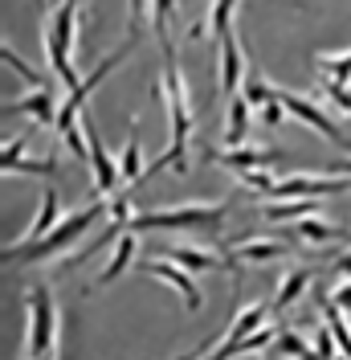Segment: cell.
Returning a JSON list of instances; mask_svg holds the SVG:
<instances>
[{"mask_svg": "<svg viewBox=\"0 0 351 360\" xmlns=\"http://www.w3.org/2000/svg\"><path fill=\"white\" fill-rule=\"evenodd\" d=\"M53 176L58 172V160H17V164H4V176Z\"/></svg>", "mask_w": 351, "mask_h": 360, "instance_id": "29", "label": "cell"}, {"mask_svg": "<svg viewBox=\"0 0 351 360\" xmlns=\"http://www.w3.org/2000/svg\"><path fill=\"white\" fill-rule=\"evenodd\" d=\"M343 238H351V233H343Z\"/></svg>", "mask_w": 351, "mask_h": 360, "instance_id": "41", "label": "cell"}, {"mask_svg": "<svg viewBox=\"0 0 351 360\" xmlns=\"http://www.w3.org/2000/svg\"><path fill=\"white\" fill-rule=\"evenodd\" d=\"M314 70L323 74V82L347 86L351 82V49H343V53H319V58H314Z\"/></svg>", "mask_w": 351, "mask_h": 360, "instance_id": "19", "label": "cell"}, {"mask_svg": "<svg viewBox=\"0 0 351 360\" xmlns=\"http://www.w3.org/2000/svg\"><path fill=\"white\" fill-rule=\"evenodd\" d=\"M25 148H29V135L8 139V143H4V156H0V164H17V160H25Z\"/></svg>", "mask_w": 351, "mask_h": 360, "instance_id": "35", "label": "cell"}, {"mask_svg": "<svg viewBox=\"0 0 351 360\" xmlns=\"http://www.w3.org/2000/svg\"><path fill=\"white\" fill-rule=\"evenodd\" d=\"M155 98H164V107H168L172 148L155 160L143 176H152V172H159V168H172L176 176H184V172H188V143H192V103H188V82H184V74H180L176 49H168V53H164V70H159Z\"/></svg>", "mask_w": 351, "mask_h": 360, "instance_id": "1", "label": "cell"}, {"mask_svg": "<svg viewBox=\"0 0 351 360\" xmlns=\"http://www.w3.org/2000/svg\"><path fill=\"white\" fill-rule=\"evenodd\" d=\"M335 270H339L343 278H351V254H339V262H335Z\"/></svg>", "mask_w": 351, "mask_h": 360, "instance_id": "39", "label": "cell"}, {"mask_svg": "<svg viewBox=\"0 0 351 360\" xmlns=\"http://www.w3.org/2000/svg\"><path fill=\"white\" fill-rule=\"evenodd\" d=\"M78 4H82V0H62L58 13H53V21H45L49 33L58 37V45L66 49L69 58H74V49H78Z\"/></svg>", "mask_w": 351, "mask_h": 360, "instance_id": "13", "label": "cell"}, {"mask_svg": "<svg viewBox=\"0 0 351 360\" xmlns=\"http://www.w3.org/2000/svg\"><path fill=\"white\" fill-rule=\"evenodd\" d=\"M220 168H233V172H249V168H265L278 160V148H225V152H208Z\"/></svg>", "mask_w": 351, "mask_h": 360, "instance_id": "12", "label": "cell"}, {"mask_svg": "<svg viewBox=\"0 0 351 360\" xmlns=\"http://www.w3.org/2000/svg\"><path fill=\"white\" fill-rule=\"evenodd\" d=\"M282 254V242H241V246H233V262H274Z\"/></svg>", "mask_w": 351, "mask_h": 360, "instance_id": "22", "label": "cell"}, {"mask_svg": "<svg viewBox=\"0 0 351 360\" xmlns=\"http://www.w3.org/2000/svg\"><path fill=\"white\" fill-rule=\"evenodd\" d=\"M147 8H152V0H131V37H139V29H143V17H147Z\"/></svg>", "mask_w": 351, "mask_h": 360, "instance_id": "37", "label": "cell"}, {"mask_svg": "<svg viewBox=\"0 0 351 360\" xmlns=\"http://www.w3.org/2000/svg\"><path fill=\"white\" fill-rule=\"evenodd\" d=\"M249 119H253L249 98H245V94H233V98H229V123H225V143H229V148H245Z\"/></svg>", "mask_w": 351, "mask_h": 360, "instance_id": "15", "label": "cell"}, {"mask_svg": "<svg viewBox=\"0 0 351 360\" xmlns=\"http://www.w3.org/2000/svg\"><path fill=\"white\" fill-rule=\"evenodd\" d=\"M319 311H323V323L331 328V336H335V344H339V352L351 360V323H347V315L331 303V295L319 299Z\"/></svg>", "mask_w": 351, "mask_h": 360, "instance_id": "17", "label": "cell"}, {"mask_svg": "<svg viewBox=\"0 0 351 360\" xmlns=\"http://www.w3.org/2000/svg\"><path fill=\"white\" fill-rule=\"evenodd\" d=\"M0 58H4V66L13 70V74H21V78H25V82H29L33 90H49V78H41V74H37V70L29 66V62H21V58H17V53L8 49V45L0 49Z\"/></svg>", "mask_w": 351, "mask_h": 360, "instance_id": "28", "label": "cell"}, {"mask_svg": "<svg viewBox=\"0 0 351 360\" xmlns=\"http://www.w3.org/2000/svg\"><path fill=\"white\" fill-rule=\"evenodd\" d=\"M335 193H351V176H286L274 184L270 197H335Z\"/></svg>", "mask_w": 351, "mask_h": 360, "instance_id": "7", "label": "cell"}, {"mask_svg": "<svg viewBox=\"0 0 351 360\" xmlns=\"http://www.w3.org/2000/svg\"><path fill=\"white\" fill-rule=\"evenodd\" d=\"M335 348H339V344H335V336H331V328L323 323V328L314 332V352H319L323 360H339V352H335Z\"/></svg>", "mask_w": 351, "mask_h": 360, "instance_id": "32", "label": "cell"}, {"mask_svg": "<svg viewBox=\"0 0 351 360\" xmlns=\"http://www.w3.org/2000/svg\"><path fill=\"white\" fill-rule=\"evenodd\" d=\"M131 262H135V233L127 229V233H123V238L114 242V254H110V262L102 266V274H98V287H107V283H114V278H119L123 270L131 266Z\"/></svg>", "mask_w": 351, "mask_h": 360, "instance_id": "18", "label": "cell"}, {"mask_svg": "<svg viewBox=\"0 0 351 360\" xmlns=\"http://www.w3.org/2000/svg\"><path fill=\"white\" fill-rule=\"evenodd\" d=\"M262 213L270 221H303V217H319V201L314 197H303V201H265Z\"/></svg>", "mask_w": 351, "mask_h": 360, "instance_id": "16", "label": "cell"}, {"mask_svg": "<svg viewBox=\"0 0 351 360\" xmlns=\"http://www.w3.org/2000/svg\"><path fill=\"white\" fill-rule=\"evenodd\" d=\"M233 8H237V0H213V8H208V17L192 25V29H188V37H200L204 29H213V33H225V29L233 25Z\"/></svg>", "mask_w": 351, "mask_h": 360, "instance_id": "21", "label": "cell"}, {"mask_svg": "<svg viewBox=\"0 0 351 360\" xmlns=\"http://www.w3.org/2000/svg\"><path fill=\"white\" fill-rule=\"evenodd\" d=\"M229 205H180V209H152L135 213L131 229H217Z\"/></svg>", "mask_w": 351, "mask_h": 360, "instance_id": "4", "label": "cell"}, {"mask_svg": "<svg viewBox=\"0 0 351 360\" xmlns=\"http://www.w3.org/2000/svg\"><path fill=\"white\" fill-rule=\"evenodd\" d=\"M119 172L123 180H143V160H139V123H131V131H127V148H123V156H119Z\"/></svg>", "mask_w": 351, "mask_h": 360, "instance_id": "24", "label": "cell"}, {"mask_svg": "<svg viewBox=\"0 0 351 360\" xmlns=\"http://www.w3.org/2000/svg\"><path fill=\"white\" fill-rule=\"evenodd\" d=\"M58 98H53V90H33V94H25L17 103H4V115H33L41 127H53L58 123Z\"/></svg>", "mask_w": 351, "mask_h": 360, "instance_id": "11", "label": "cell"}, {"mask_svg": "<svg viewBox=\"0 0 351 360\" xmlns=\"http://www.w3.org/2000/svg\"><path fill=\"white\" fill-rule=\"evenodd\" d=\"M278 98L286 103V111L294 115V119H303V123H310L314 131H323L331 139V143H339V127L331 123V115L327 111H319L310 98H303V94H290V90H278Z\"/></svg>", "mask_w": 351, "mask_h": 360, "instance_id": "10", "label": "cell"}, {"mask_svg": "<svg viewBox=\"0 0 351 360\" xmlns=\"http://www.w3.org/2000/svg\"><path fill=\"white\" fill-rule=\"evenodd\" d=\"M310 287V270H290V274H286L282 278V287H278V299H274V311H286V307H294V299H298V295L307 291Z\"/></svg>", "mask_w": 351, "mask_h": 360, "instance_id": "23", "label": "cell"}, {"mask_svg": "<svg viewBox=\"0 0 351 360\" xmlns=\"http://www.w3.org/2000/svg\"><path fill=\"white\" fill-rule=\"evenodd\" d=\"M98 217H107V201H90L86 209H78V213H69V217H62V225L58 229H49L37 246H29L17 254V262H45V258H58L66 246H74L82 233H86L90 225L98 221Z\"/></svg>", "mask_w": 351, "mask_h": 360, "instance_id": "2", "label": "cell"}, {"mask_svg": "<svg viewBox=\"0 0 351 360\" xmlns=\"http://www.w3.org/2000/svg\"><path fill=\"white\" fill-rule=\"evenodd\" d=\"M82 131H86V143H90V168H94V197H110L119 184H123V172H119V164L110 160L107 143H102V135L94 127V119L82 115Z\"/></svg>", "mask_w": 351, "mask_h": 360, "instance_id": "5", "label": "cell"}, {"mask_svg": "<svg viewBox=\"0 0 351 360\" xmlns=\"http://www.w3.org/2000/svg\"><path fill=\"white\" fill-rule=\"evenodd\" d=\"M241 94L249 98V107H253V111H262L265 103L274 98V86H270V82L262 78V70H258V66H249V74H245V90H241Z\"/></svg>", "mask_w": 351, "mask_h": 360, "instance_id": "26", "label": "cell"}, {"mask_svg": "<svg viewBox=\"0 0 351 360\" xmlns=\"http://www.w3.org/2000/svg\"><path fill=\"white\" fill-rule=\"evenodd\" d=\"M49 4H62V0H49Z\"/></svg>", "mask_w": 351, "mask_h": 360, "instance_id": "40", "label": "cell"}, {"mask_svg": "<svg viewBox=\"0 0 351 360\" xmlns=\"http://www.w3.org/2000/svg\"><path fill=\"white\" fill-rule=\"evenodd\" d=\"M180 8V0H152V29L159 45H164V53L172 49V37H168V21H172V13Z\"/></svg>", "mask_w": 351, "mask_h": 360, "instance_id": "27", "label": "cell"}, {"mask_svg": "<svg viewBox=\"0 0 351 360\" xmlns=\"http://www.w3.org/2000/svg\"><path fill=\"white\" fill-rule=\"evenodd\" d=\"M41 49H45V58H49V66H53V74H58L69 90L82 86V78H78V70H74V58L58 45V37L49 33V25H41Z\"/></svg>", "mask_w": 351, "mask_h": 360, "instance_id": "14", "label": "cell"}, {"mask_svg": "<svg viewBox=\"0 0 351 360\" xmlns=\"http://www.w3.org/2000/svg\"><path fill=\"white\" fill-rule=\"evenodd\" d=\"M323 94L339 107L343 115H351V86H339V82H323Z\"/></svg>", "mask_w": 351, "mask_h": 360, "instance_id": "33", "label": "cell"}, {"mask_svg": "<svg viewBox=\"0 0 351 360\" xmlns=\"http://www.w3.org/2000/svg\"><path fill=\"white\" fill-rule=\"evenodd\" d=\"M331 303H335V307H339L343 315H351V278H343V283L331 291Z\"/></svg>", "mask_w": 351, "mask_h": 360, "instance_id": "36", "label": "cell"}, {"mask_svg": "<svg viewBox=\"0 0 351 360\" xmlns=\"http://www.w3.org/2000/svg\"><path fill=\"white\" fill-rule=\"evenodd\" d=\"M168 258H172L176 266H184V270H220V266H225L217 254L197 250V246H172V250H168Z\"/></svg>", "mask_w": 351, "mask_h": 360, "instance_id": "20", "label": "cell"}, {"mask_svg": "<svg viewBox=\"0 0 351 360\" xmlns=\"http://www.w3.org/2000/svg\"><path fill=\"white\" fill-rule=\"evenodd\" d=\"M217 45H220V90H225V98H233V94H241V78H245L241 41H237L233 25L225 33H217Z\"/></svg>", "mask_w": 351, "mask_h": 360, "instance_id": "8", "label": "cell"}, {"mask_svg": "<svg viewBox=\"0 0 351 360\" xmlns=\"http://www.w3.org/2000/svg\"><path fill=\"white\" fill-rule=\"evenodd\" d=\"M319 172H327V176H351V156L347 160H331V164H323Z\"/></svg>", "mask_w": 351, "mask_h": 360, "instance_id": "38", "label": "cell"}, {"mask_svg": "<svg viewBox=\"0 0 351 360\" xmlns=\"http://www.w3.org/2000/svg\"><path fill=\"white\" fill-rule=\"evenodd\" d=\"M241 176H245V184H249L253 193H262V197H270L274 184H278V180L270 176V172H262V168H249V172H241Z\"/></svg>", "mask_w": 351, "mask_h": 360, "instance_id": "31", "label": "cell"}, {"mask_svg": "<svg viewBox=\"0 0 351 360\" xmlns=\"http://www.w3.org/2000/svg\"><path fill=\"white\" fill-rule=\"evenodd\" d=\"M307 352V344H303V336L294 332V328H282V336H278V356H303Z\"/></svg>", "mask_w": 351, "mask_h": 360, "instance_id": "30", "label": "cell"}, {"mask_svg": "<svg viewBox=\"0 0 351 360\" xmlns=\"http://www.w3.org/2000/svg\"><path fill=\"white\" fill-rule=\"evenodd\" d=\"M58 225H62V197H58V188H45V193H41V209H37L33 225L25 229L17 242H8V246H4V258H17L21 250L37 246V242L45 238V229H58Z\"/></svg>", "mask_w": 351, "mask_h": 360, "instance_id": "6", "label": "cell"}, {"mask_svg": "<svg viewBox=\"0 0 351 360\" xmlns=\"http://www.w3.org/2000/svg\"><path fill=\"white\" fill-rule=\"evenodd\" d=\"M282 115H286V103L278 98V90H274V98L262 107V123H265V127H278V123H282Z\"/></svg>", "mask_w": 351, "mask_h": 360, "instance_id": "34", "label": "cell"}, {"mask_svg": "<svg viewBox=\"0 0 351 360\" xmlns=\"http://www.w3.org/2000/svg\"><path fill=\"white\" fill-rule=\"evenodd\" d=\"M29 348L25 360H58V303L45 287L29 291Z\"/></svg>", "mask_w": 351, "mask_h": 360, "instance_id": "3", "label": "cell"}, {"mask_svg": "<svg viewBox=\"0 0 351 360\" xmlns=\"http://www.w3.org/2000/svg\"><path fill=\"white\" fill-rule=\"evenodd\" d=\"M143 274H155V278H164V283H172L176 291L184 295V303H188V311H200L204 307V295H200V287L188 278V270L184 266H172V262H143Z\"/></svg>", "mask_w": 351, "mask_h": 360, "instance_id": "9", "label": "cell"}, {"mask_svg": "<svg viewBox=\"0 0 351 360\" xmlns=\"http://www.w3.org/2000/svg\"><path fill=\"white\" fill-rule=\"evenodd\" d=\"M290 233L307 238V242H314V246H327V242L339 238V229L327 225V221H319V217H303V221H294V225H290Z\"/></svg>", "mask_w": 351, "mask_h": 360, "instance_id": "25", "label": "cell"}]
</instances>
